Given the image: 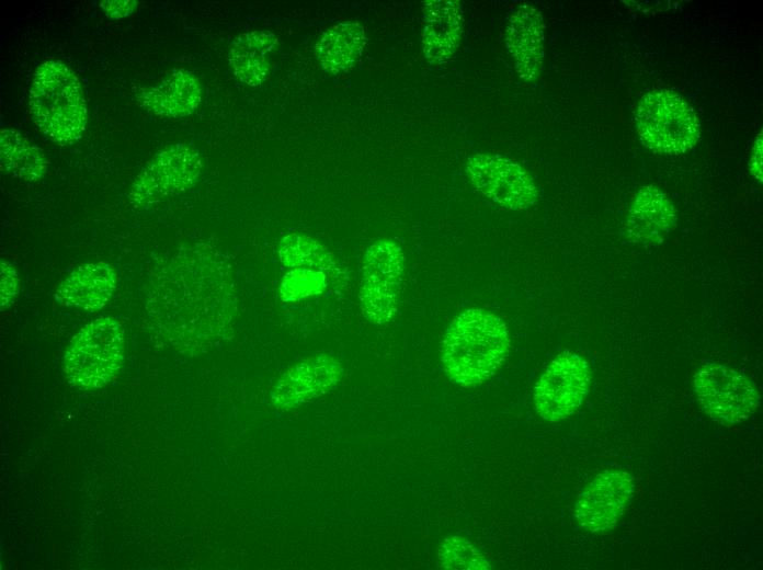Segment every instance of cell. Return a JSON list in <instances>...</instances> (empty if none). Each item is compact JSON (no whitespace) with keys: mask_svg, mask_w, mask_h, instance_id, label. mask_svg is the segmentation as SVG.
<instances>
[{"mask_svg":"<svg viewBox=\"0 0 763 570\" xmlns=\"http://www.w3.org/2000/svg\"><path fill=\"white\" fill-rule=\"evenodd\" d=\"M237 290L227 261L207 247L176 253L150 278L147 310L173 338L207 339L231 323Z\"/></svg>","mask_w":763,"mask_h":570,"instance_id":"cell-1","label":"cell"},{"mask_svg":"<svg viewBox=\"0 0 763 570\" xmlns=\"http://www.w3.org/2000/svg\"><path fill=\"white\" fill-rule=\"evenodd\" d=\"M511 340L504 321L482 308H469L448 326L441 350L446 376L472 388L491 378L504 363Z\"/></svg>","mask_w":763,"mask_h":570,"instance_id":"cell-2","label":"cell"},{"mask_svg":"<svg viewBox=\"0 0 763 570\" xmlns=\"http://www.w3.org/2000/svg\"><path fill=\"white\" fill-rule=\"evenodd\" d=\"M29 107L37 128L59 145L79 140L87 127L88 109L78 77L62 61L48 59L35 70Z\"/></svg>","mask_w":763,"mask_h":570,"instance_id":"cell-3","label":"cell"},{"mask_svg":"<svg viewBox=\"0 0 763 570\" xmlns=\"http://www.w3.org/2000/svg\"><path fill=\"white\" fill-rule=\"evenodd\" d=\"M125 360V331L113 317H99L71 339L64 356L70 385L83 390L100 389L119 374Z\"/></svg>","mask_w":763,"mask_h":570,"instance_id":"cell-4","label":"cell"},{"mask_svg":"<svg viewBox=\"0 0 763 570\" xmlns=\"http://www.w3.org/2000/svg\"><path fill=\"white\" fill-rule=\"evenodd\" d=\"M635 121L644 146L659 153L685 152L696 145L701 135L694 109L671 90L645 94L637 105Z\"/></svg>","mask_w":763,"mask_h":570,"instance_id":"cell-5","label":"cell"},{"mask_svg":"<svg viewBox=\"0 0 763 570\" xmlns=\"http://www.w3.org/2000/svg\"><path fill=\"white\" fill-rule=\"evenodd\" d=\"M406 254L390 239L374 241L364 252L358 301L363 315L375 324L389 322L398 311Z\"/></svg>","mask_w":763,"mask_h":570,"instance_id":"cell-6","label":"cell"},{"mask_svg":"<svg viewBox=\"0 0 763 570\" xmlns=\"http://www.w3.org/2000/svg\"><path fill=\"white\" fill-rule=\"evenodd\" d=\"M693 390L703 411L724 425L743 422L760 406V394L739 371L716 362L701 366L693 377Z\"/></svg>","mask_w":763,"mask_h":570,"instance_id":"cell-7","label":"cell"},{"mask_svg":"<svg viewBox=\"0 0 763 570\" xmlns=\"http://www.w3.org/2000/svg\"><path fill=\"white\" fill-rule=\"evenodd\" d=\"M200 151L178 142L159 150L137 174L128 192L129 202L137 208L149 207L187 191L203 170Z\"/></svg>","mask_w":763,"mask_h":570,"instance_id":"cell-8","label":"cell"},{"mask_svg":"<svg viewBox=\"0 0 763 570\" xmlns=\"http://www.w3.org/2000/svg\"><path fill=\"white\" fill-rule=\"evenodd\" d=\"M591 380L592 371L583 356L571 351L559 353L535 384L536 412L548 422L570 417L581 407Z\"/></svg>","mask_w":763,"mask_h":570,"instance_id":"cell-9","label":"cell"},{"mask_svg":"<svg viewBox=\"0 0 763 570\" xmlns=\"http://www.w3.org/2000/svg\"><path fill=\"white\" fill-rule=\"evenodd\" d=\"M465 172L481 195L506 210L522 212L538 201L532 175L519 162L503 155H471L466 161Z\"/></svg>","mask_w":763,"mask_h":570,"instance_id":"cell-10","label":"cell"},{"mask_svg":"<svg viewBox=\"0 0 763 570\" xmlns=\"http://www.w3.org/2000/svg\"><path fill=\"white\" fill-rule=\"evenodd\" d=\"M635 492L633 476L624 470H603L579 493L574 516L591 533L615 528Z\"/></svg>","mask_w":763,"mask_h":570,"instance_id":"cell-11","label":"cell"},{"mask_svg":"<svg viewBox=\"0 0 763 570\" xmlns=\"http://www.w3.org/2000/svg\"><path fill=\"white\" fill-rule=\"evenodd\" d=\"M342 375V364L332 355L309 356L281 375L271 392L272 402L281 410L297 408L331 390Z\"/></svg>","mask_w":763,"mask_h":570,"instance_id":"cell-12","label":"cell"},{"mask_svg":"<svg viewBox=\"0 0 763 570\" xmlns=\"http://www.w3.org/2000/svg\"><path fill=\"white\" fill-rule=\"evenodd\" d=\"M676 223L677 213L669 196L660 187L648 184L631 201L624 235L631 243L651 247L661 243Z\"/></svg>","mask_w":763,"mask_h":570,"instance_id":"cell-13","label":"cell"},{"mask_svg":"<svg viewBox=\"0 0 763 570\" xmlns=\"http://www.w3.org/2000/svg\"><path fill=\"white\" fill-rule=\"evenodd\" d=\"M505 46L519 77L535 81L545 53V25L535 7L524 3L512 12L505 29Z\"/></svg>","mask_w":763,"mask_h":570,"instance_id":"cell-14","label":"cell"},{"mask_svg":"<svg viewBox=\"0 0 763 570\" xmlns=\"http://www.w3.org/2000/svg\"><path fill=\"white\" fill-rule=\"evenodd\" d=\"M421 47L431 65H443L459 48L463 11L456 0H426L422 5Z\"/></svg>","mask_w":763,"mask_h":570,"instance_id":"cell-15","label":"cell"},{"mask_svg":"<svg viewBox=\"0 0 763 570\" xmlns=\"http://www.w3.org/2000/svg\"><path fill=\"white\" fill-rule=\"evenodd\" d=\"M117 273L107 262H90L71 271L55 290L56 301L65 307L96 311L113 296Z\"/></svg>","mask_w":763,"mask_h":570,"instance_id":"cell-16","label":"cell"},{"mask_svg":"<svg viewBox=\"0 0 763 570\" xmlns=\"http://www.w3.org/2000/svg\"><path fill=\"white\" fill-rule=\"evenodd\" d=\"M138 104L161 117L182 118L191 115L202 101V87L195 75L175 69L158 84L140 91Z\"/></svg>","mask_w":763,"mask_h":570,"instance_id":"cell-17","label":"cell"},{"mask_svg":"<svg viewBox=\"0 0 763 570\" xmlns=\"http://www.w3.org/2000/svg\"><path fill=\"white\" fill-rule=\"evenodd\" d=\"M278 38L269 31L255 30L238 35L228 53L229 66L236 78L246 86L258 87L267 77L269 56Z\"/></svg>","mask_w":763,"mask_h":570,"instance_id":"cell-18","label":"cell"},{"mask_svg":"<svg viewBox=\"0 0 763 570\" xmlns=\"http://www.w3.org/2000/svg\"><path fill=\"white\" fill-rule=\"evenodd\" d=\"M364 26L356 21H344L329 27L316 44V54L322 69L337 75L351 69L366 45Z\"/></svg>","mask_w":763,"mask_h":570,"instance_id":"cell-19","label":"cell"},{"mask_svg":"<svg viewBox=\"0 0 763 570\" xmlns=\"http://www.w3.org/2000/svg\"><path fill=\"white\" fill-rule=\"evenodd\" d=\"M1 170L12 178L35 182L43 179L49 167L44 151L14 128L0 130Z\"/></svg>","mask_w":763,"mask_h":570,"instance_id":"cell-20","label":"cell"},{"mask_svg":"<svg viewBox=\"0 0 763 570\" xmlns=\"http://www.w3.org/2000/svg\"><path fill=\"white\" fill-rule=\"evenodd\" d=\"M277 254L285 267L318 272L331 282L341 277L340 265L331 251L309 236H284L278 242Z\"/></svg>","mask_w":763,"mask_h":570,"instance_id":"cell-21","label":"cell"},{"mask_svg":"<svg viewBox=\"0 0 763 570\" xmlns=\"http://www.w3.org/2000/svg\"><path fill=\"white\" fill-rule=\"evenodd\" d=\"M439 565L444 569H490L487 558L466 538H445L439 549Z\"/></svg>","mask_w":763,"mask_h":570,"instance_id":"cell-22","label":"cell"},{"mask_svg":"<svg viewBox=\"0 0 763 570\" xmlns=\"http://www.w3.org/2000/svg\"><path fill=\"white\" fill-rule=\"evenodd\" d=\"M19 290L20 281L15 266L2 259L0 265V307L2 311L15 301Z\"/></svg>","mask_w":763,"mask_h":570,"instance_id":"cell-23","label":"cell"},{"mask_svg":"<svg viewBox=\"0 0 763 570\" xmlns=\"http://www.w3.org/2000/svg\"><path fill=\"white\" fill-rule=\"evenodd\" d=\"M138 5L135 0H105L100 2V8L106 18L119 20L130 15Z\"/></svg>","mask_w":763,"mask_h":570,"instance_id":"cell-24","label":"cell"},{"mask_svg":"<svg viewBox=\"0 0 763 570\" xmlns=\"http://www.w3.org/2000/svg\"><path fill=\"white\" fill-rule=\"evenodd\" d=\"M750 172L758 181L762 182V133L754 141L750 156Z\"/></svg>","mask_w":763,"mask_h":570,"instance_id":"cell-25","label":"cell"}]
</instances>
